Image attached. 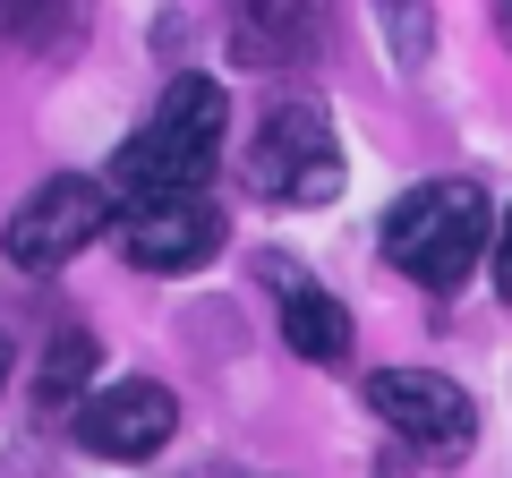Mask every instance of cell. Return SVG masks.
<instances>
[{
	"instance_id": "5bb4252c",
	"label": "cell",
	"mask_w": 512,
	"mask_h": 478,
	"mask_svg": "<svg viewBox=\"0 0 512 478\" xmlns=\"http://www.w3.org/2000/svg\"><path fill=\"white\" fill-rule=\"evenodd\" d=\"M0 385H9V333H0Z\"/></svg>"
},
{
	"instance_id": "8fae6325",
	"label": "cell",
	"mask_w": 512,
	"mask_h": 478,
	"mask_svg": "<svg viewBox=\"0 0 512 478\" xmlns=\"http://www.w3.org/2000/svg\"><path fill=\"white\" fill-rule=\"evenodd\" d=\"M376 18H393V60L427 69V0H376Z\"/></svg>"
},
{
	"instance_id": "277c9868",
	"label": "cell",
	"mask_w": 512,
	"mask_h": 478,
	"mask_svg": "<svg viewBox=\"0 0 512 478\" xmlns=\"http://www.w3.org/2000/svg\"><path fill=\"white\" fill-rule=\"evenodd\" d=\"M120 214L111 205V188L103 180H86V171H60V180H43L35 197L18 205V222H9V265L18 274H52V265H69L77 248H94L103 239V222Z\"/></svg>"
},
{
	"instance_id": "7c38bea8",
	"label": "cell",
	"mask_w": 512,
	"mask_h": 478,
	"mask_svg": "<svg viewBox=\"0 0 512 478\" xmlns=\"http://www.w3.org/2000/svg\"><path fill=\"white\" fill-rule=\"evenodd\" d=\"M487 257H495V291H504V308H512V214H504V231L487 239Z\"/></svg>"
},
{
	"instance_id": "9a60e30c",
	"label": "cell",
	"mask_w": 512,
	"mask_h": 478,
	"mask_svg": "<svg viewBox=\"0 0 512 478\" xmlns=\"http://www.w3.org/2000/svg\"><path fill=\"white\" fill-rule=\"evenodd\" d=\"M504 35H512V0H504Z\"/></svg>"
},
{
	"instance_id": "8992f818",
	"label": "cell",
	"mask_w": 512,
	"mask_h": 478,
	"mask_svg": "<svg viewBox=\"0 0 512 478\" xmlns=\"http://www.w3.org/2000/svg\"><path fill=\"white\" fill-rule=\"evenodd\" d=\"M120 248L137 274H197L222 248V205L205 188H171V197H137L120 214Z\"/></svg>"
},
{
	"instance_id": "30bf717a",
	"label": "cell",
	"mask_w": 512,
	"mask_h": 478,
	"mask_svg": "<svg viewBox=\"0 0 512 478\" xmlns=\"http://www.w3.org/2000/svg\"><path fill=\"white\" fill-rule=\"evenodd\" d=\"M94 385V333L69 325L52 333V350H43V376H35V402L43 410H77V393Z\"/></svg>"
},
{
	"instance_id": "9c48e42d",
	"label": "cell",
	"mask_w": 512,
	"mask_h": 478,
	"mask_svg": "<svg viewBox=\"0 0 512 478\" xmlns=\"http://www.w3.org/2000/svg\"><path fill=\"white\" fill-rule=\"evenodd\" d=\"M282 282V333H291L299 359H316V368H333V359H350V316L333 291H316V282L299 274H274Z\"/></svg>"
},
{
	"instance_id": "52a82bcc",
	"label": "cell",
	"mask_w": 512,
	"mask_h": 478,
	"mask_svg": "<svg viewBox=\"0 0 512 478\" xmlns=\"http://www.w3.org/2000/svg\"><path fill=\"white\" fill-rule=\"evenodd\" d=\"M171 436H180V402L154 376H120V385H94V402H77V444L103 461H146Z\"/></svg>"
},
{
	"instance_id": "7a4b0ae2",
	"label": "cell",
	"mask_w": 512,
	"mask_h": 478,
	"mask_svg": "<svg viewBox=\"0 0 512 478\" xmlns=\"http://www.w3.org/2000/svg\"><path fill=\"white\" fill-rule=\"evenodd\" d=\"M222 154V86L214 77H171L154 120L111 154V205H137V197H171V188H205Z\"/></svg>"
},
{
	"instance_id": "3957f363",
	"label": "cell",
	"mask_w": 512,
	"mask_h": 478,
	"mask_svg": "<svg viewBox=\"0 0 512 478\" xmlns=\"http://www.w3.org/2000/svg\"><path fill=\"white\" fill-rule=\"evenodd\" d=\"M248 188L265 205H333L342 197V146H333L325 111L316 103L265 111V129L248 137Z\"/></svg>"
},
{
	"instance_id": "ba28073f",
	"label": "cell",
	"mask_w": 512,
	"mask_h": 478,
	"mask_svg": "<svg viewBox=\"0 0 512 478\" xmlns=\"http://www.w3.org/2000/svg\"><path fill=\"white\" fill-rule=\"evenodd\" d=\"M316 18H325V0H239V60H256V69H282V60L308 52Z\"/></svg>"
},
{
	"instance_id": "4fadbf2b",
	"label": "cell",
	"mask_w": 512,
	"mask_h": 478,
	"mask_svg": "<svg viewBox=\"0 0 512 478\" xmlns=\"http://www.w3.org/2000/svg\"><path fill=\"white\" fill-rule=\"evenodd\" d=\"M43 18V0H0V35H26Z\"/></svg>"
},
{
	"instance_id": "6da1fadb",
	"label": "cell",
	"mask_w": 512,
	"mask_h": 478,
	"mask_svg": "<svg viewBox=\"0 0 512 478\" xmlns=\"http://www.w3.org/2000/svg\"><path fill=\"white\" fill-rule=\"evenodd\" d=\"M376 248H384L393 274H410L419 291L453 299L470 282V265L487 257V188L478 180H419L376 222Z\"/></svg>"
},
{
	"instance_id": "5b68a950",
	"label": "cell",
	"mask_w": 512,
	"mask_h": 478,
	"mask_svg": "<svg viewBox=\"0 0 512 478\" xmlns=\"http://www.w3.org/2000/svg\"><path fill=\"white\" fill-rule=\"evenodd\" d=\"M367 410L393 436H410L419 453H444V461H461L478 444V402L436 368H376L367 376Z\"/></svg>"
}]
</instances>
